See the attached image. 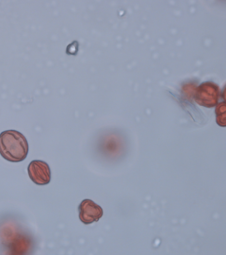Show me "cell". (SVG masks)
<instances>
[{
	"label": "cell",
	"mask_w": 226,
	"mask_h": 255,
	"mask_svg": "<svg viewBox=\"0 0 226 255\" xmlns=\"http://www.w3.org/2000/svg\"><path fill=\"white\" fill-rule=\"evenodd\" d=\"M29 178L37 185H46L51 182V169L44 161L35 160L28 164Z\"/></svg>",
	"instance_id": "3957f363"
},
{
	"label": "cell",
	"mask_w": 226,
	"mask_h": 255,
	"mask_svg": "<svg viewBox=\"0 0 226 255\" xmlns=\"http://www.w3.org/2000/svg\"><path fill=\"white\" fill-rule=\"evenodd\" d=\"M215 113H216V122L218 125L225 127L226 124V105L225 101L218 102Z\"/></svg>",
	"instance_id": "5b68a950"
},
{
	"label": "cell",
	"mask_w": 226,
	"mask_h": 255,
	"mask_svg": "<svg viewBox=\"0 0 226 255\" xmlns=\"http://www.w3.org/2000/svg\"><path fill=\"white\" fill-rule=\"evenodd\" d=\"M221 97V90L217 83L205 82L201 83L194 93V101L200 106L212 108L217 105Z\"/></svg>",
	"instance_id": "7a4b0ae2"
},
{
	"label": "cell",
	"mask_w": 226,
	"mask_h": 255,
	"mask_svg": "<svg viewBox=\"0 0 226 255\" xmlns=\"http://www.w3.org/2000/svg\"><path fill=\"white\" fill-rule=\"evenodd\" d=\"M29 150L27 138L17 130H6L0 134V155L11 163L26 160Z\"/></svg>",
	"instance_id": "6da1fadb"
},
{
	"label": "cell",
	"mask_w": 226,
	"mask_h": 255,
	"mask_svg": "<svg viewBox=\"0 0 226 255\" xmlns=\"http://www.w3.org/2000/svg\"><path fill=\"white\" fill-rule=\"evenodd\" d=\"M79 219L84 224H91L98 221L104 214V211L91 200H84L78 207Z\"/></svg>",
	"instance_id": "277c9868"
}]
</instances>
